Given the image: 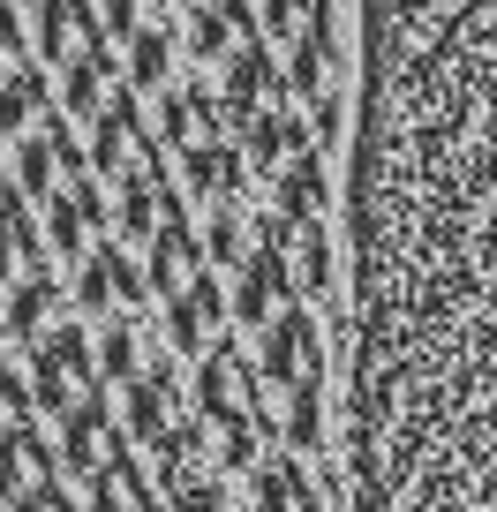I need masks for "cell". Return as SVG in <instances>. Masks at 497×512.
Masks as SVG:
<instances>
[{
  "label": "cell",
  "mask_w": 497,
  "mask_h": 512,
  "mask_svg": "<svg viewBox=\"0 0 497 512\" xmlns=\"http://www.w3.org/2000/svg\"><path fill=\"white\" fill-rule=\"evenodd\" d=\"M91 384H98V339L83 332V324H53V332L31 347V400H38V415L61 422Z\"/></svg>",
  "instance_id": "cell-1"
},
{
  "label": "cell",
  "mask_w": 497,
  "mask_h": 512,
  "mask_svg": "<svg viewBox=\"0 0 497 512\" xmlns=\"http://www.w3.org/2000/svg\"><path fill=\"white\" fill-rule=\"evenodd\" d=\"M294 294H302L294 256L272 249V241H257V249H249V264L234 272V324H241V332H264V324H272Z\"/></svg>",
  "instance_id": "cell-2"
},
{
  "label": "cell",
  "mask_w": 497,
  "mask_h": 512,
  "mask_svg": "<svg viewBox=\"0 0 497 512\" xmlns=\"http://www.w3.org/2000/svg\"><path fill=\"white\" fill-rule=\"evenodd\" d=\"M91 226H113V211H106V196H98V174H91V166H68V181L46 196V249L68 256V264H83Z\"/></svg>",
  "instance_id": "cell-3"
},
{
  "label": "cell",
  "mask_w": 497,
  "mask_h": 512,
  "mask_svg": "<svg viewBox=\"0 0 497 512\" xmlns=\"http://www.w3.org/2000/svg\"><path fill=\"white\" fill-rule=\"evenodd\" d=\"M121 445H129V430H121V415L106 407V384H91V392L61 415V467L68 475H98Z\"/></svg>",
  "instance_id": "cell-4"
},
{
  "label": "cell",
  "mask_w": 497,
  "mask_h": 512,
  "mask_svg": "<svg viewBox=\"0 0 497 512\" xmlns=\"http://www.w3.org/2000/svg\"><path fill=\"white\" fill-rule=\"evenodd\" d=\"M91 46H106V23H98L91 0H38V8H31V61L68 68V61H83Z\"/></svg>",
  "instance_id": "cell-5"
},
{
  "label": "cell",
  "mask_w": 497,
  "mask_h": 512,
  "mask_svg": "<svg viewBox=\"0 0 497 512\" xmlns=\"http://www.w3.org/2000/svg\"><path fill=\"white\" fill-rule=\"evenodd\" d=\"M324 354H317V309H309V294H294L287 309H279L272 324H264V347H257V377L264 384H279L287 392L302 369H317Z\"/></svg>",
  "instance_id": "cell-6"
},
{
  "label": "cell",
  "mask_w": 497,
  "mask_h": 512,
  "mask_svg": "<svg viewBox=\"0 0 497 512\" xmlns=\"http://www.w3.org/2000/svg\"><path fill=\"white\" fill-rule=\"evenodd\" d=\"M136 98H144V91H129V83H121V91L106 98V113L91 121V144H83V159H91L98 181H121V174L136 166V151H144V136H151Z\"/></svg>",
  "instance_id": "cell-7"
},
{
  "label": "cell",
  "mask_w": 497,
  "mask_h": 512,
  "mask_svg": "<svg viewBox=\"0 0 497 512\" xmlns=\"http://www.w3.org/2000/svg\"><path fill=\"white\" fill-rule=\"evenodd\" d=\"M144 294H151V279L129 264V249H121V241H106L98 256H83V264H76V309H83V317H113L121 302L136 309Z\"/></svg>",
  "instance_id": "cell-8"
},
{
  "label": "cell",
  "mask_w": 497,
  "mask_h": 512,
  "mask_svg": "<svg viewBox=\"0 0 497 512\" xmlns=\"http://www.w3.org/2000/svg\"><path fill=\"white\" fill-rule=\"evenodd\" d=\"M219 317H234V294H226L219 272L204 264V272L166 302V339H174V354H204L211 332H219Z\"/></svg>",
  "instance_id": "cell-9"
},
{
  "label": "cell",
  "mask_w": 497,
  "mask_h": 512,
  "mask_svg": "<svg viewBox=\"0 0 497 512\" xmlns=\"http://www.w3.org/2000/svg\"><path fill=\"white\" fill-rule=\"evenodd\" d=\"M234 144L249 151V166H257V174H279L294 151H317V121H309V113H294V106H264V113H249V121H241Z\"/></svg>",
  "instance_id": "cell-10"
},
{
  "label": "cell",
  "mask_w": 497,
  "mask_h": 512,
  "mask_svg": "<svg viewBox=\"0 0 497 512\" xmlns=\"http://www.w3.org/2000/svg\"><path fill=\"white\" fill-rule=\"evenodd\" d=\"M257 362L241 347H226V339H211L204 347V369H196V407H204V422L211 415H241V407H257Z\"/></svg>",
  "instance_id": "cell-11"
},
{
  "label": "cell",
  "mask_w": 497,
  "mask_h": 512,
  "mask_svg": "<svg viewBox=\"0 0 497 512\" xmlns=\"http://www.w3.org/2000/svg\"><path fill=\"white\" fill-rule=\"evenodd\" d=\"M279 91V68H272V46L264 38H241L234 53H226V83H219V106H226V128L241 136V121L249 113H264Z\"/></svg>",
  "instance_id": "cell-12"
},
{
  "label": "cell",
  "mask_w": 497,
  "mask_h": 512,
  "mask_svg": "<svg viewBox=\"0 0 497 512\" xmlns=\"http://www.w3.org/2000/svg\"><path fill=\"white\" fill-rule=\"evenodd\" d=\"M241 38H264L257 23H249V0H196V8H181V46H189V61H219L241 46Z\"/></svg>",
  "instance_id": "cell-13"
},
{
  "label": "cell",
  "mask_w": 497,
  "mask_h": 512,
  "mask_svg": "<svg viewBox=\"0 0 497 512\" xmlns=\"http://www.w3.org/2000/svg\"><path fill=\"white\" fill-rule=\"evenodd\" d=\"M249 174H257V166H249V151L226 144V136H204V144L181 151V189L204 196V204H234Z\"/></svg>",
  "instance_id": "cell-14"
},
{
  "label": "cell",
  "mask_w": 497,
  "mask_h": 512,
  "mask_svg": "<svg viewBox=\"0 0 497 512\" xmlns=\"http://www.w3.org/2000/svg\"><path fill=\"white\" fill-rule=\"evenodd\" d=\"M121 61H113V46H91L83 53V61H68L61 68V91H53V106L68 113V121H98V113H106V98L121 91Z\"/></svg>",
  "instance_id": "cell-15"
},
{
  "label": "cell",
  "mask_w": 497,
  "mask_h": 512,
  "mask_svg": "<svg viewBox=\"0 0 497 512\" xmlns=\"http://www.w3.org/2000/svg\"><path fill=\"white\" fill-rule=\"evenodd\" d=\"M272 211L294 226H317L332 211V174H324V151H294L287 166L272 174Z\"/></svg>",
  "instance_id": "cell-16"
},
{
  "label": "cell",
  "mask_w": 497,
  "mask_h": 512,
  "mask_svg": "<svg viewBox=\"0 0 497 512\" xmlns=\"http://www.w3.org/2000/svg\"><path fill=\"white\" fill-rule=\"evenodd\" d=\"M53 317H61V287H53V272H23L16 287L0 294V339H16V347H38V339L53 332Z\"/></svg>",
  "instance_id": "cell-17"
},
{
  "label": "cell",
  "mask_w": 497,
  "mask_h": 512,
  "mask_svg": "<svg viewBox=\"0 0 497 512\" xmlns=\"http://www.w3.org/2000/svg\"><path fill=\"white\" fill-rule=\"evenodd\" d=\"M279 445L294 452V460H317L324 452V362L302 369V377L287 384V415H279Z\"/></svg>",
  "instance_id": "cell-18"
},
{
  "label": "cell",
  "mask_w": 497,
  "mask_h": 512,
  "mask_svg": "<svg viewBox=\"0 0 497 512\" xmlns=\"http://www.w3.org/2000/svg\"><path fill=\"white\" fill-rule=\"evenodd\" d=\"M53 113V83H46V61H16L0 76V136H31L38 121Z\"/></svg>",
  "instance_id": "cell-19"
},
{
  "label": "cell",
  "mask_w": 497,
  "mask_h": 512,
  "mask_svg": "<svg viewBox=\"0 0 497 512\" xmlns=\"http://www.w3.org/2000/svg\"><path fill=\"white\" fill-rule=\"evenodd\" d=\"M61 467H53V452L31 437V422H16V430H0V505H16V497H31L38 482H53Z\"/></svg>",
  "instance_id": "cell-20"
},
{
  "label": "cell",
  "mask_w": 497,
  "mask_h": 512,
  "mask_svg": "<svg viewBox=\"0 0 497 512\" xmlns=\"http://www.w3.org/2000/svg\"><path fill=\"white\" fill-rule=\"evenodd\" d=\"M309 497H317V490H309V467L294 460V452L249 467V512H302Z\"/></svg>",
  "instance_id": "cell-21"
},
{
  "label": "cell",
  "mask_w": 497,
  "mask_h": 512,
  "mask_svg": "<svg viewBox=\"0 0 497 512\" xmlns=\"http://www.w3.org/2000/svg\"><path fill=\"white\" fill-rule=\"evenodd\" d=\"M174 369H144V377L129 384V407H121V430H129V445H151V437L174 422Z\"/></svg>",
  "instance_id": "cell-22"
},
{
  "label": "cell",
  "mask_w": 497,
  "mask_h": 512,
  "mask_svg": "<svg viewBox=\"0 0 497 512\" xmlns=\"http://www.w3.org/2000/svg\"><path fill=\"white\" fill-rule=\"evenodd\" d=\"M121 76H129V91H166V83H174V31L136 23V31L121 38Z\"/></svg>",
  "instance_id": "cell-23"
},
{
  "label": "cell",
  "mask_w": 497,
  "mask_h": 512,
  "mask_svg": "<svg viewBox=\"0 0 497 512\" xmlns=\"http://www.w3.org/2000/svg\"><path fill=\"white\" fill-rule=\"evenodd\" d=\"M204 234V264L211 272H241L249 264V219H241L234 204H211V219L196 226Z\"/></svg>",
  "instance_id": "cell-24"
},
{
  "label": "cell",
  "mask_w": 497,
  "mask_h": 512,
  "mask_svg": "<svg viewBox=\"0 0 497 512\" xmlns=\"http://www.w3.org/2000/svg\"><path fill=\"white\" fill-rule=\"evenodd\" d=\"M144 377V347H136V324L113 317L106 332H98V384H136Z\"/></svg>",
  "instance_id": "cell-25"
},
{
  "label": "cell",
  "mask_w": 497,
  "mask_h": 512,
  "mask_svg": "<svg viewBox=\"0 0 497 512\" xmlns=\"http://www.w3.org/2000/svg\"><path fill=\"white\" fill-rule=\"evenodd\" d=\"M211 452H219V475H249L257 467V422H249V407L241 415H211Z\"/></svg>",
  "instance_id": "cell-26"
},
{
  "label": "cell",
  "mask_w": 497,
  "mask_h": 512,
  "mask_svg": "<svg viewBox=\"0 0 497 512\" xmlns=\"http://www.w3.org/2000/svg\"><path fill=\"white\" fill-rule=\"evenodd\" d=\"M294 279H302L309 302L332 287V234H324V219H317V226H302V249H294Z\"/></svg>",
  "instance_id": "cell-27"
},
{
  "label": "cell",
  "mask_w": 497,
  "mask_h": 512,
  "mask_svg": "<svg viewBox=\"0 0 497 512\" xmlns=\"http://www.w3.org/2000/svg\"><path fill=\"white\" fill-rule=\"evenodd\" d=\"M166 505H174V512H226L219 467H181V475L166 482Z\"/></svg>",
  "instance_id": "cell-28"
},
{
  "label": "cell",
  "mask_w": 497,
  "mask_h": 512,
  "mask_svg": "<svg viewBox=\"0 0 497 512\" xmlns=\"http://www.w3.org/2000/svg\"><path fill=\"white\" fill-rule=\"evenodd\" d=\"M31 392H23V384L16 377H8V369H0V430H16V422H31Z\"/></svg>",
  "instance_id": "cell-29"
},
{
  "label": "cell",
  "mask_w": 497,
  "mask_h": 512,
  "mask_svg": "<svg viewBox=\"0 0 497 512\" xmlns=\"http://www.w3.org/2000/svg\"><path fill=\"white\" fill-rule=\"evenodd\" d=\"M98 23H106V38H129L144 23V0H98Z\"/></svg>",
  "instance_id": "cell-30"
},
{
  "label": "cell",
  "mask_w": 497,
  "mask_h": 512,
  "mask_svg": "<svg viewBox=\"0 0 497 512\" xmlns=\"http://www.w3.org/2000/svg\"><path fill=\"white\" fill-rule=\"evenodd\" d=\"M16 61H23V23H16V8L0 0V76H8Z\"/></svg>",
  "instance_id": "cell-31"
},
{
  "label": "cell",
  "mask_w": 497,
  "mask_h": 512,
  "mask_svg": "<svg viewBox=\"0 0 497 512\" xmlns=\"http://www.w3.org/2000/svg\"><path fill=\"white\" fill-rule=\"evenodd\" d=\"M174 8H196V0H174Z\"/></svg>",
  "instance_id": "cell-32"
},
{
  "label": "cell",
  "mask_w": 497,
  "mask_h": 512,
  "mask_svg": "<svg viewBox=\"0 0 497 512\" xmlns=\"http://www.w3.org/2000/svg\"><path fill=\"white\" fill-rule=\"evenodd\" d=\"M302 512H317V497H309V505H302Z\"/></svg>",
  "instance_id": "cell-33"
},
{
  "label": "cell",
  "mask_w": 497,
  "mask_h": 512,
  "mask_svg": "<svg viewBox=\"0 0 497 512\" xmlns=\"http://www.w3.org/2000/svg\"><path fill=\"white\" fill-rule=\"evenodd\" d=\"M31 8H38V0H31Z\"/></svg>",
  "instance_id": "cell-34"
}]
</instances>
